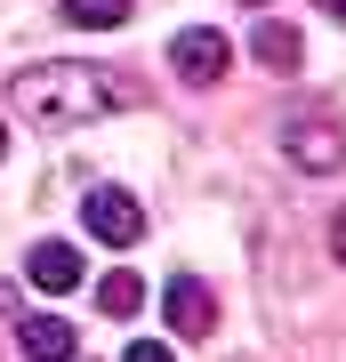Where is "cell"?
I'll return each instance as SVG.
<instances>
[{
  "label": "cell",
  "instance_id": "obj_11",
  "mask_svg": "<svg viewBox=\"0 0 346 362\" xmlns=\"http://www.w3.org/2000/svg\"><path fill=\"white\" fill-rule=\"evenodd\" d=\"M121 362H178V354H169V346H161V338H137V346H129Z\"/></svg>",
  "mask_w": 346,
  "mask_h": 362
},
{
  "label": "cell",
  "instance_id": "obj_2",
  "mask_svg": "<svg viewBox=\"0 0 346 362\" xmlns=\"http://www.w3.org/2000/svg\"><path fill=\"white\" fill-rule=\"evenodd\" d=\"M81 226H89L105 250H129V242L145 233V202L129 194V185H89V202H81Z\"/></svg>",
  "mask_w": 346,
  "mask_h": 362
},
{
  "label": "cell",
  "instance_id": "obj_13",
  "mask_svg": "<svg viewBox=\"0 0 346 362\" xmlns=\"http://www.w3.org/2000/svg\"><path fill=\"white\" fill-rule=\"evenodd\" d=\"M330 242H338V258H346V209H338V226H330Z\"/></svg>",
  "mask_w": 346,
  "mask_h": 362
},
{
  "label": "cell",
  "instance_id": "obj_9",
  "mask_svg": "<svg viewBox=\"0 0 346 362\" xmlns=\"http://www.w3.org/2000/svg\"><path fill=\"white\" fill-rule=\"evenodd\" d=\"M64 8V25H81V33H113L129 25V0H57Z\"/></svg>",
  "mask_w": 346,
  "mask_h": 362
},
{
  "label": "cell",
  "instance_id": "obj_15",
  "mask_svg": "<svg viewBox=\"0 0 346 362\" xmlns=\"http://www.w3.org/2000/svg\"><path fill=\"white\" fill-rule=\"evenodd\" d=\"M0 153H8V129H0Z\"/></svg>",
  "mask_w": 346,
  "mask_h": 362
},
{
  "label": "cell",
  "instance_id": "obj_7",
  "mask_svg": "<svg viewBox=\"0 0 346 362\" xmlns=\"http://www.w3.org/2000/svg\"><path fill=\"white\" fill-rule=\"evenodd\" d=\"M16 346H25L33 362H73L81 354V330L57 322V314H33V322H16Z\"/></svg>",
  "mask_w": 346,
  "mask_h": 362
},
{
  "label": "cell",
  "instance_id": "obj_4",
  "mask_svg": "<svg viewBox=\"0 0 346 362\" xmlns=\"http://www.w3.org/2000/svg\"><path fill=\"white\" fill-rule=\"evenodd\" d=\"M161 314H169V330H178V338H209V322H218V298L193 282V274H178V282L161 290Z\"/></svg>",
  "mask_w": 346,
  "mask_h": 362
},
{
  "label": "cell",
  "instance_id": "obj_3",
  "mask_svg": "<svg viewBox=\"0 0 346 362\" xmlns=\"http://www.w3.org/2000/svg\"><path fill=\"white\" fill-rule=\"evenodd\" d=\"M169 65H178V81H193V89H209V81H226L233 49H226V33H218V25H185L178 40H169Z\"/></svg>",
  "mask_w": 346,
  "mask_h": 362
},
{
  "label": "cell",
  "instance_id": "obj_10",
  "mask_svg": "<svg viewBox=\"0 0 346 362\" xmlns=\"http://www.w3.org/2000/svg\"><path fill=\"white\" fill-rule=\"evenodd\" d=\"M137 306H145V282H137V274H105V282H97V314L121 322V314H137Z\"/></svg>",
  "mask_w": 346,
  "mask_h": 362
},
{
  "label": "cell",
  "instance_id": "obj_8",
  "mask_svg": "<svg viewBox=\"0 0 346 362\" xmlns=\"http://www.w3.org/2000/svg\"><path fill=\"white\" fill-rule=\"evenodd\" d=\"M250 57L266 73H298V33L282 25V16H258V33H250Z\"/></svg>",
  "mask_w": 346,
  "mask_h": 362
},
{
  "label": "cell",
  "instance_id": "obj_1",
  "mask_svg": "<svg viewBox=\"0 0 346 362\" xmlns=\"http://www.w3.org/2000/svg\"><path fill=\"white\" fill-rule=\"evenodd\" d=\"M8 105L25 129H81V121H105V113H129L137 89L105 65H25L8 81Z\"/></svg>",
  "mask_w": 346,
  "mask_h": 362
},
{
  "label": "cell",
  "instance_id": "obj_5",
  "mask_svg": "<svg viewBox=\"0 0 346 362\" xmlns=\"http://www.w3.org/2000/svg\"><path fill=\"white\" fill-rule=\"evenodd\" d=\"M81 250L73 242H33V258H25V282L33 290H49V298H64V290H81Z\"/></svg>",
  "mask_w": 346,
  "mask_h": 362
},
{
  "label": "cell",
  "instance_id": "obj_6",
  "mask_svg": "<svg viewBox=\"0 0 346 362\" xmlns=\"http://www.w3.org/2000/svg\"><path fill=\"white\" fill-rule=\"evenodd\" d=\"M290 161L306 169V177H330V169H346V137L330 121H306V129H290Z\"/></svg>",
  "mask_w": 346,
  "mask_h": 362
},
{
  "label": "cell",
  "instance_id": "obj_14",
  "mask_svg": "<svg viewBox=\"0 0 346 362\" xmlns=\"http://www.w3.org/2000/svg\"><path fill=\"white\" fill-rule=\"evenodd\" d=\"M242 8H274V0H242Z\"/></svg>",
  "mask_w": 346,
  "mask_h": 362
},
{
  "label": "cell",
  "instance_id": "obj_12",
  "mask_svg": "<svg viewBox=\"0 0 346 362\" xmlns=\"http://www.w3.org/2000/svg\"><path fill=\"white\" fill-rule=\"evenodd\" d=\"M314 8H322V16H338V25H346V0H314Z\"/></svg>",
  "mask_w": 346,
  "mask_h": 362
}]
</instances>
